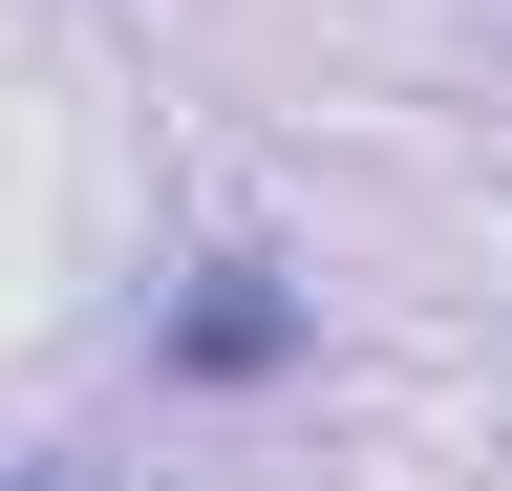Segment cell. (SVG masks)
<instances>
[{"label": "cell", "mask_w": 512, "mask_h": 491, "mask_svg": "<svg viewBox=\"0 0 512 491\" xmlns=\"http://www.w3.org/2000/svg\"><path fill=\"white\" fill-rule=\"evenodd\" d=\"M299 342H320V299H299L278 257H214V278L171 299V385H278Z\"/></svg>", "instance_id": "cell-1"}, {"label": "cell", "mask_w": 512, "mask_h": 491, "mask_svg": "<svg viewBox=\"0 0 512 491\" xmlns=\"http://www.w3.org/2000/svg\"><path fill=\"white\" fill-rule=\"evenodd\" d=\"M0 491H64V470H0Z\"/></svg>", "instance_id": "cell-2"}]
</instances>
